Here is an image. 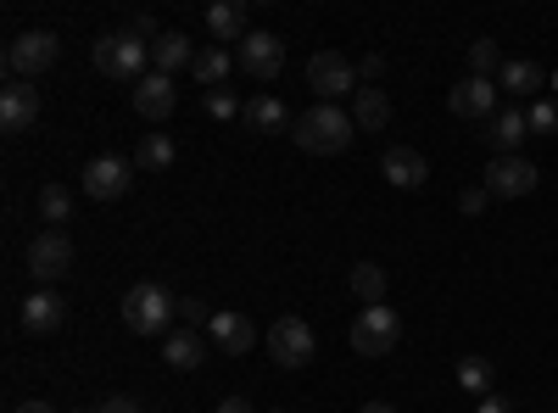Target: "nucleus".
<instances>
[{
    "mask_svg": "<svg viewBox=\"0 0 558 413\" xmlns=\"http://www.w3.org/2000/svg\"><path fill=\"white\" fill-rule=\"evenodd\" d=\"M475 413H514V402L492 391V397H481V402H475Z\"/></svg>",
    "mask_w": 558,
    "mask_h": 413,
    "instance_id": "36",
    "label": "nucleus"
},
{
    "mask_svg": "<svg viewBox=\"0 0 558 413\" xmlns=\"http://www.w3.org/2000/svg\"><path fill=\"white\" fill-rule=\"evenodd\" d=\"M274 413H286V408H274Z\"/></svg>",
    "mask_w": 558,
    "mask_h": 413,
    "instance_id": "43",
    "label": "nucleus"
},
{
    "mask_svg": "<svg viewBox=\"0 0 558 413\" xmlns=\"http://www.w3.org/2000/svg\"><path fill=\"white\" fill-rule=\"evenodd\" d=\"M17 413H57V408H51V402H39V397H34V402H17Z\"/></svg>",
    "mask_w": 558,
    "mask_h": 413,
    "instance_id": "39",
    "label": "nucleus"
},
{
    "mask_svg": "<svg viewBox=\"0 0 558 413\" xmlns=\"http://www.w3.org/2000/svg\"><path fill=\"white\" fill-rule=\"evenodd\" d=\"M179 318H184V325H191V330H207V325H213L207 302H196V296H184V302H179Z\"/></svg>",
    "mask_w": 558,
    "mask_h": 413,
    "instance_id": "33",
    "label": "nucleus"
},
{
    "mask_svg": "<svg viewBox=\"0 0 558 413\" xmlns=\"http://www.w3.org/2000/svg\"><path fill=\"white\" fill-rule=\"evenodd\" d=\"M34 118H39V89L12 78L7 89H0V129L23 134V129H34Z\"/></svg>",
    "mask_w": 558,
    "mask_h": 413,
    "instance_id": "15",
    "label": "nucleus"
},
{
    "mask_svg": "<svg viewBox=\"0 0 558 413\" xmlns=\"http://www.w3.org/2000/svg\"><path fill=\"white\" fill-rule=\"evenodd\" d=\"M196 51H202V45H191L179 28H162V34L151 39V68L173 78L179 68H191V62H196Z\"/></svg>",
    "mask_w": 558,
    "mask_h": 413,
    "instance_id": "19",
    "label": "nucleus"
},
{
    "mask_svg": "<svg viewBox=\"0 0 558 413\" xmlns=\"http://www.w3.org/2000/svg\"><path fill=\"white\" fill-rule=\"evenodd\" d=\"M470 68H475V78L502 73V57H497V45H492V39H475V45H470Z\"/></svg>",
    "mask_w": 558,
    "mask_h": 413,
    "instance_id": "30",
    "label": "nucleus"
},
{
    "mask_svg": "<svg viewBox=\"0 0 558 413\" xmlns=\"http://www.w3.org/2000/svg\"><path fill=\"white\" fill-rule=\"evenodd\" d=\"M357 413H397V408H391V402H363Z\"/></svg>",
    "mask_w": 558,
    "mask_h": 413,
    "instance_id": "40",
    "label": "nucleus"
},
{
    "mask_svg": "<svg viewBox=\"0 0 558 413\" xmlns=\"http://www.w3.org/2000/svg\"><path fill=\"white\" fill-rule=\"evenodd\" d=\"M497 89H508V96H520V101L531 107V101H536V89H542V68H536V62H502Z\"/></svg>",
    "mask_w": 558,
    "mask_h": 413,
    "instance_id": "24",
    "label": "nucleus"
},
{
    "mask_svg": "<svg viewBox=\"0 0 558 413\" xmlns=\"http://www.w3.org/2000/svg\"><path fill=\"white\" fill-rule=\"evenodd\" d=\"M307 89L324 107H336L341 96H357V62H347L341 51H318L307 62Z\"/></svg>",
    "mask_w": 558,
    "mask_h": 413,
    "instance_id": "7",
    "label": "nucleus"
},
{
    "mask_svg": "<svg viewBox=\"0 0 558 413\" xmlns=\"http://www.w3.org/2000/svg\"><path fill=\"white\" fill-rule=\"evenodd\" d=\"M380 173L391 179L397 191H418L430 179V162H425V151H413V146H391L386 157H380Z\"/></svg>",
    "mask_w": 558,
    "mask_h": 413,
    "instance_id": "17",
    "label": "nucleus"
},
{
    "mask_svg": "<svg viewBox=\"0 0 558 413\" xmlns=\"http://www.w3.org/2000/svg\"><path fill=\"white\" fill-rule=\"evenodd\" d=\"M525 134H531V123H525V107H502V112L486 123V134H481V141H486L497 157H520Z\"/></svg>",
    "mask_w": 558,
    "mask_h": 413,
    "instance_id": "16",
    "label": "nucleus"
},
{
    "mask_svg": "<svg viewBox=\"0 0 558 413\" xmlns=\"http://www.w3.org/2000/svg\"><path fill=\"white\" fill-rule=\"evenodd\" d=\"M213 347L218 352H229V357H246L252 347H257V330H252V318L246 313H213Z\"/></svg>",
    "mask_w": 558,
    "mask_h": 413,
    "instance_id": "18",
    "label": "nucleus"
},
{
    "mask_svg": "<svg viewBox=\"0 0 558 413\" xmlns=\"http://www.w3.org/2000/svg\"><path fill=\"white\" fill-rule=\"evenodd\" d=\"M447 107L458 112V118H475V123H492L497 118V84L492 78H458L452 89H447Z\"/></svg>",
    "mask_w": 558,
    "mask_h": 413,
    "instance_id": "12",
    "label": "nucleus"
},
{
    "mask_svg": "<svg viewBox=\"0 0 558 413\" xmlns=\"http://www.w3.org/2000/svg\"><path fill=\"white\" fill-rule=\"evenodd\" d=\"M486 202H492V191H486V185H481V191H463V196H458V207H463V212H486Z\"/></svg>",
    "mask_w": 558,
    "mask_h": 413,
    "instance_id": "34",
    "label": "nucleus"
},
{
    "mask_svg": "<svg viewBox=\"0 0 558 413\" xmlns=\"http://www.w3.org/2000/svg\"><path fill=\"white\" fill-rule=\"evenodd\" d=\"M347 291H352L363 307H380V302H386V268H380V263H357V268L347 274Z\"/></svg>",
    "mask_w": 558,
    "mask_h": 413,
    "instance_id": "25",
    "label": "nucleus"
},
{
    "mask_svg": "<svg viewBox=\"0 0 558 413\" xmlns=\"http://www.w3.org/2000/svg\"><path fill=\"white\" fill-rule=\"evenodd\" d=\"M73 413H101V408H73Z\"/></svg>",
    "mask_w": 558,
    "mask_h": 413,
    "instance_id": "41",
    "label": "nucleus"
},
{
    "mask_svg": "<svg viewBox=\"0 0 558 413\" xmlns=\"http://www.w3.org/2000/svg\"><path fill=\"white\" fill-rule=\"evenodd\" d=\"M229 68H235V57H229L223 45H202V51H196V62H191V73H196L207 89H223Z\"/></svg>",
    "mask_w": 558,
    "mask_h": 413,
    "instance_id": "26",
    "label": "nucleus"
},
{
    "mask_svg": "<svg viewBox=\"0 0 558 413\" xmlns=\"http://www.w3.org/2000/svg\"><path fill=\"white\" fill-rule=\"evenodd\" d=\"M179 313V302L162 291V286H134L129 296H123V330L129 336H168V318Z\"/></svg>",
    "mask_w": 558,
    "mask_h": 413,
    "instance_id": "2",
    "label": "nucleus"
},
{
    "mask_svg": "<svg viewBox=\"0 0 558 413\" xmlns=\"http://www.w3.org/2000/svg\"><path fill=\"white\" fill-rule=\"evenodd\" d=\"M39 218L51 223V229L73 223V191L68 185H39Z\"/></svg>",
    "mask_w": 558,
    "mask_h": 413,
    "instance_id": "27",
    "label": "nucleus"
},
{
    "mask_svg": "<svg viewBox=\"0 0 558 413\" xmlns=\"http://www.w3.org/2000/svg\"><path fill=\"white\" fill-rule=\"evenodd\" d=\"M78 191L89 202H123L129 196V162L123 157H96V162L78 173Z\"/></svg>",
    "mask_w": 558,
    "mask_h": 413,
    "instance_id": "11",
    "label": "nucleus"
},
{
    "mask_svg": "<svg viewBox=\"0 0 558 413\" xmlns=\"http://www.w3.org/2000/svg\"><path fill=\"white\" fill-rule=\"evenodd\" d=\"M241 118H246V129H252V134H286V129H296L279 96H252Z\"/></svg>",
    "mask_w": 558,
    "mask_h": 413,
    "instance_id": "21",
    "label": "nucleus"
},
{
    "mask_svg": "<svg viewBox=\"0 0 558 413\" xmlns=\"http://www.w3.org/2000/svg\"><path fill=\"white\" fill-rule=\"evenodd\" d=\"M536 162H525V157H492L486 162V191L497 196V202H520V196H531L536 191Z\"/></svg>",
    "mask_w": 558,
    "mask_h": 413,
    "instance_id": "10",
    "label": "nucleus"
},
{
    "mask_svg": "<svg viewBox=\"0 0 558 413\" xmlns=\"http://www.w3.org/2000/svg\"><path fill=\"white\" fill-rule=\"evenodd\" d=\"M57 57H62V39H57L51 28H28V34H17V39L7 45V73H12L17 84H34Z\"/></svg>",
    "mask_w": 558,
    "mask_h": 413,
    "instance_id": "5",
    "label": "nucleus"
},
{
    "mask_svg": "<svg viewBox=\"0 0 558 413\" xmlns=\"http://www.w3.org/2000/svg\"><path fill=\"white\" fill-rule=\"evenodd\" d=\"M173 107H179V89H173L168 73H146V78L134 84V112H140V118L162 123V118H173Z\"/></svg>",
    "mask_w": 558,
    "mask_h": 413,
    "instance_id": "14",
    "label": "nucleus"
},
{
    "mask_svg": "<svg viewBox=\"0 0 558 413\" xmlns=\"http://www.w3.org/2000/svg\"><path fill=\"white\" fill-rule=\"evenodd\" d=\"M458 386L475 391V397H492V363L486 357H458Z\"/></svg>",
    "mask_w": 558,
    "mask_h": 413,
    "instance_id": "28",
    "label": "nucleus"
},
{
    "mask_svg": "<svg viewBox=\"0 0 558 413\" xmlns=\"http://www.w3.org/2000/svg\"><path fill=\"white\" fill-rule=\"evenodd\" d=\"M146 62H151V45L146 39H134V34H101L96 39V68L107 78L140 84V78H146Z\"/></svg>",
    "mask_w": 558,
    "mask_h": 413,
    "instance_id": "6",
    "label": "nucleus"
},
{
    "mask_svg": "<svg viewBox=\"0 0 558 413\" xmlns=\"http://www.w3.org/2000/svg\"><path fill=\"white\" fill-rule=\"evenodd\" d=\"M218 413H257V408H252L246 397H223V402H218Z\"/></svg>",
    "mask_w": 558,
    "mask_h": 413,
    "instance_id": "38",
    "label": "nucleus"
},
{
    "mask_svg": "<svg viewBox=\"0 0 558 413\" xmlns=\"http://www.w3.org/2000/svg\"><path fill=\"white\" fill-rule=\"evenodd\" d=\"M347 341H352L357 357H391V347L402 341V318H397L386 302H380V307H363V313L352 318Z\"/></svg>",
    "mask_w": 558,
    "mask_h": 413,
    "instance_id": "3",
    "label": "nucleus"
},
{
    "mask_svg": "<svg viewBox=\"0 0 558 413\" xmlns=\"http://www.w3.org/2000/svg\"><path fill=\"white\" fill-rule=\"evenodd\" d=\"M553 96H558V73H553Z\"/></svg>",
    "mask_w": 558,
    "mask_h": 413,
    "instance_id": "42",
    "label": "nucleus"
},
{
    "mask_svg": "<svg viewBox=\"0 0 558 413\" xmlns=\"http://www.w3.org/2000/svg\"><path fill=\"white\" fill-rule=\"evenodd\" d=\"M162 357H168V369H202L207 363V341H202V330H173L168 336V347H162Z\"/></svg>",
    "mask_w": 558,
    "mask_h": 413,
    "instance_id": "23",
    "label": "nucleus"
},
{
    "mask_svg": "<svg viewBox=\"0 0 558 413\" xmlns=\"http://www.w3.org/2000/svg\"><path fill=\"white\" fill-rule=\"evenodd\" d=\"M525 123H531V134H558V101H531L525 107Z\"/></svg>",
    "mask_w": 558,
    "mask_h": 413,
    "instance_id": "31",
    "label": "nucleus"
},
{
    "mask_svg": "<svg viewBox=\"0 0 558 413\" xmlns=\"http://www.w3.org/2000/svg\"><path fill=\"white\" fill-rule=\"evenodd\" d=\"M28 274L39 291H51L57 280H68L73 274V241L68 229H39V235L28 241Z\"/></svg>",
    "mask_w": 558,
    "mask_h": 413,
    "instance_id": "4",
    "label": "nucleus"
},
{
    "mask_svg": "<svg viewBox=\"0 0 558 413\" xmlns=\"http://www.w3.org/2000/svg\"><path fill=\"white\" fill-rule=\"evenodd\" d=\"M380 73H386V57H363L357 62V78H368V84H380Z\"/></svg>",
    "mask_w": 558,
    "mask_h": 413,
    "instance_id": "35",
    "label": "nucleus"
},
{
    "mask_svg": "<svg viewBox=\"0 0 558 413\" xmlns=\"http://www.w3.org/2000/svg\"><path fill=\"white\" fill-rule=\"evenodd\" d=\"M202 107H207V118H218V123H223V118H241V112H246V107H241L235 96H229V89H207V96H202Z\"/></svg>",
    "mask_w": 558,
    "mask_h": 413,
    "instance_id": "32",
    "label": "nucleus"
},
{
    "mask_svg": "<svg viewBox=\"0 0 558 413\" xmlns=\"http://www.w3.org/2000/svg\"><path fill=\"white\" fill-rule=\"evenodd\" d=\"M313 352H318V341H313V330L302 325L296 313L274 318V330H268V357L279 363V369H307Z\"/></svg>",
    "mask_w": 558,
    "mask_h": 413,
    "instance_id": "8",
    "label": "nucleus"
},
{
    "mask_svg": "<svg viewBox=\"0 0 558 413\" xmlns=\"http://www.w3.org/2000/svg\"><path fill=\"white\" fill-rule=\"evenodd\" d=\"M17 325H23L28 336H57V330L68 325V296H62V291H28Z\"/></svg>",
    "mask_w": 558,
    "mask_h": 413,
    "instance_id": "13",
    "label": "nucleus"
},
{
    "mask_svg": "<svg viewBox=\"0 0 558 413\" xmlns=\"http://www.w3.org/2000/svg\"><path fill=\"white\" fill-rule=\"evenodd\" d=\"M101 413H140V402H134V397H107Z\"/></svg>",
    "mask_w": 558,
    "mask_h": 413,
    "instance_id": "37",
    "label": "nucleus"
},
{
    "mask_svg": "<svg viewBox=\"0 0 558 413\" xmlns=\"http://www.w3.org/2000/svg\"><path fill=\"white\" fill-rule=\"evenodd\" d=\"M352 123H357L363 134L386 129V123H391V96H386V89H375V84L357 89V96H352Z\"/></svg>",
    "mask_w": 558,
    "mask_h": 413,
    "instance_id": "22",
    "label": "nucleus"
},
{
    "mask_svg": "<svg viewBox=\"0 0 558 413\" xmlns=\"http://www.w3.org/2000/svg\"><path fill=\"white\" fill-rule=\"evenodd\" d=\"M352 134H357V123H352V112H341V107H307L302 118H296V129H291V141L307 151V157H336V151H347L352 146Z\"/></svg>",
    "mask_w": 558,
    "mask_h": 413,
    "instance_id": "1",
    "label": "nucleus"
},
{
    "mask_svg": "<svg viewBox=\"0 0 558 413\" xmlns=\"http://www.w3.org/2000/svg\"><path fill=\"white\" fill-rule=\"evenodd\" d=\"M235 68L252 73V78H279V68H286V45H279V34L252 28V34L235 45Z\"/></svg>",
    "mask_w": 558,
    "mask_h": 413,
    "instance_id": "9",
    "label": "nucleus"
},
{
    "mask_svg": "<svg viewBox=\"0 0 558 413\" xmlns=\"http://www.w3.org/2000/svg\"><path fill=\"white\" fill-rule=\"evenodd\" d=\"M207 28H213V39L218 45H241L252 28H246V7L241 0H213L207 7Z\"/></svg>",
    "mask_w": 558,
    "mask_h": 413,
    "instance_id": "20",
    "label": "nucleus"
},
{
    "mask_svg": "<svg viewBox=\"0 0 558 413\" xmlns=\"http://www.w3.org/2000/svg\"><path fill=\"white\" fill-rule=\"evenodd\" d=\"M173 141L168 134H146V141H140V168H151V173H162V168H173Z\"/></svg>",
    "mask_w": 558,
    "mask_h": 413,
    "instance_id": "29",
    "label": "nucleus"
}]
</instances>
